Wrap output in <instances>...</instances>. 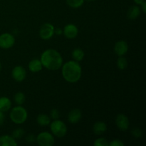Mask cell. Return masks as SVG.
Instances as JSON below:
<instances>
[{
  "label": "cell",
  "mask_w": 146,
  "mask_h": 146,
  "mask_svg": "<svg viewBox=\"0 0 146 146\" xmlns=\"http://www.w3.org/2000/svg\"><path fill=\"white\" fill-rule=\"evenodd\" d=\"M144 1H145V0H133L134 2H135L136 4H138V5H141Z\"/></svg>",
  "instance_id": "obj_32"
},
{
  "label": "cell",
  "mask_w": 146,
  "mask_h": 146,
  "mask_svg": "<svg viewBox=\"0 0 146 146\" xmlns=\"http://www.w3.org/2000/svg\"><path fill=\"white\" fill-rule=\"evenodd\" d=\"M84 55H85V54H84V51H83L81 48H74V51H72L73 58L74 59V61H78V62L82 61L83 58H84Z\"/></svg>",
  "instance_id": "obj_19"
},
{
  "label": "cell",
  "mask_w": 146,
  "mask_h": 146,
  "mask_svg": "<svg viewBox=\"0 0 146 146\" xmlns=\"http://www.w3.org/2000/svg\"><path fill=\"white\" fill-rule=\"evenodd\" d=\"M117 66L119 69L121 70H124L127 68L128 66V61H127V59L122 56H119L118 61H117Z\"/></svg>",
  "instance_id": "obj_22"
},
{
  "label": "cell",
  "mask_w": 146,
  "mask_h": 146,
  "mask_svg": "<svg viewBox=\"0 0 146 146\" xmlns=\"http://www.w3.org/2000/svg\"><path fill=\"white\" fill-rule=\"evenodd\" d=\"M131 133H132L133 136H134L135 138H141V137H142V135H143L142 131H141V130L138 128H133V129L132 130V132H131Z\"/></svg>",
  "instance_id": "obj_26"
},
{
  "label": "cell",
  "mask_w": 146,
  "mask_h": 146,
  "mask_svg": "<svg viewBox=\"0 0 146 146\" xmlns=\"http://www.w3.org/2000/svg\"><path fill=\"white\" fill-rule=\"evenodd\" d=\"M36 121L38 125H41V126H46L51 123V119H50L49 116L46 114H39L37 116Z\"/></svg>",
  "instance_id": "obj_18"
},
{
  "label": "cell",
  "mask_w": 146,
  "mask_h": 146,
  "mask_svg": "<svg viewBox=\"0 0 146 146\" xmlns=\"http://www.w3.org/2000/svg\"><path fill=\"white\" fill-rule=\"evenodd\" d=\"M4 119H5V116L4 115V113L0 111V125H1L4 123Z\"/></svg>",
  "instance_id": "obj_29"
},
{
  "label": "cell",
  "mask_w": 146,
  "mask_h": 146,
  "mask_svg": "<svg viewBox=\"0 0 146 146\" xmlns=\"http://www.w3.org/2000/svg\"><path fill=\"white\" fill-rule=\"evenodd\" d=\"M12 78L17 82H21L25 79L27 76V71L25 68L21 66H17L13 68L11 71Z\"/></svg>",
  "instance_id": "obj_8"
},
{
  "label": "cell",
  "mask_w": 146,
  "mask_h": 146,
  "mask_svg": "<svg viewBox=\"0 0 146 146\" xmlns=\"http://www.w3.org/2000/svg\"><path fill=\"white\" fill-rule=\"evenodd\" d=\"M14 44H15V38L12 34L4 33L0 35V48L8 49L11 48Z\"/></svg>",
  "instance_id": "obj_6"
},
{
  "label": "cell",
  "mask_w": 146,
  "mask_h": 146,
  "mask_svg": "<svg viewBox=\"0 0 146 146\" xmlns=\"http://www.w3.org/2000/svg\"><path fill=\"white\" fill-rule=\"evenodd\" d=\"M17 143L12 136L2 135L0 137V146H16Z\"/></svg>",
  "instance_id": "obj_15"
},
{
  "label": "cell",
  "mask_w": 146,
  "mask_h": 146,
  "mask_svg": "<svg viewBox=\"0 0 146 146\" xmlns=\"http://www.w3.org/2000/svg\"><path fill=\"white\" fill-rule=\"evenodd\" d=\"M128 51V45L126 41L121 40L115 43L114 46V51L118 56L125 55Z\"/></svg>",
  "instance_id": "obj_11"
},
{
  "label": "cell",
  "mask_w": 146,
  "mask_h": 146,
  "mask_svg": "<svg viewBox=\"0 0 146 146\" xmlns=\"http://www.w3.org/2000/svg\"><path fill=\"white\" fill-rule=\"evenodd\" d=\"M26 141H27V142L29 143H32L35 142L36 138L34 134H29L27 138H26Z\"/></svg>",
  "instance_id": "obj_28"
},
{
  "label": "cell",
  "mask_w": 146,
  "mask_h": 146,
  "mask_svg": "<svg viewBox=\"0 0 146 146\" xmlns=\"http://www.w3.org/2000/svg\"><path fill=\"white\" fill-rule=\"evenodd\" d=\"M54 34H56V35L59 36L63 34V30L61 28H56L54 29Z\"/></svg>",
  "instance_id": "obj_30"
},
{
  "label": "cell",
  "mask_w": 146,
  "mask_h": 146,
  "mask_svg": "<svg viewBox=\"0 0 146 146\" xmlns=\"http://www.w3.org/2000/svg\"><path fill=\"white\" fill-rule=\"evenodd\" d=\"M51 118L54 120H58L60 118V111L56 108H54L51 111Z\"/></svg>",
  "instance_id": "obj_25"
},
{
  "label": "cell",
  "mask_w": 146,
  "mask_h": 146,
  "mask_svg": "<svg viewBox=\"0 0 146 146\" xmlns=\"http://www.w3.org/2000/svg\"><path fill=\"white\" fill-rule=\"evenodd\" d=\"M115 124L121 131H125L129 128V119L124 114H119L117 115L116 118H115Z\"/></svg>",
  "instance_id": "obj_9"
},
{
  "label": "cell",
  "mask_w": 146,
  "mask_h": 146,
  "mask_svg": "<svg viewBox=\"0 0 146 146\" xmlns=\"http://www.w3.org/2000/svg\"><path fill=\"white\" fill-rule=\"evenodd\" d=\"M86 1H94V0H86Z\"/></svg>",
  "instance_id": "obj_33"
},
{
  "label": "cell",
  "mask_w": 146,
  "mask_h": 146,
  "mask_svg": "<svg viewBox=\"0 0 146 146\" xmlns=\"http://www.w3.org/2000/svg\"><path fill=\"white\" fill-rule=\"evenodd\" d=\"M40 61L43 66L51 71L59 69L63 64V58L61 54L52 48L44 51L41 54Z\"/></svg>",
  "instance_id": "obj_1"
},
{
  "label": "cell",
  "mask_w": 146,
  "mask_h": 146,
  "mask_svg": "<svg viewBox=\"0 0 146 146\" xmlns=\"http://www.w3.org/2000/svg\"><path fill=\"white\" fill-rule=\"evenodd\" d=\"M36 141L41 146H52L55 143L54 135L48 132L40 133L36 138Z\"/></svg>",
  "instance_id": "obj_5"
},
{
  "label": "cell",
  "mask_w": 146,
  "mask_h": 146,
  "mask_svg": "<svg viewBox=\"0 0 146 146\" xmlns=\"http://www.w3.org/2000/svg\"><path fill=\"white\" fill-rule=\"evenodd\" d=\"M84 1L85 0H66V3L71 8L77 9L84 4Z\"/></svg>",
  "instance_id": "obj_20"
},
{
  "label": "cell",
  "mask_w": 146,
  "mask_h": 146,
  "mask_svg": "<svg viewBox=\"0 0 146 146\" xmlns=\"http://www.w3.org/2000/svg\"><path fill=\"white\" fill-rule=\"evenodd\" d=\"M11 107V101L7 97L0 98V111L2 112L8 111Z\"/></svg>",
  "instance_id": "obj_17"
},
{
  "label": "cell",
  "mask_w": 146,
  "mask_h": 146,
  "mask_svg": "<svg viewBox=\"0 0 146 146\" xmlns=\"http://www.w3.org/2000/svg\"><path fill=\"white\" fill-rule=\"evenodd\" d=\"M63 34L67 38L72 39L76 38L78 34V27L73 24H68L64 27Z\"/></svg>",
  "instance_id": "obj_10"
},
{
  "label": "cell",
  "mask_w": 146,
  "mask_h": 146,
  "mask_svg": "<svg viewBox=\"0 0 146 146\" xmlns=\"http://www.w3.org/2000/svg\"><path fill=\"white\" fill-rule=\"evenodd\" d=\"M14 102L18 106H21L25 101V95L22 92H18L14 95Z\"/></svg>",
  "instance_id": "obj_21"
},
{
  "label": "cell",
  "mask_w": 146,
  "mask_h": 146,
  "mask_svg": "<svg viewBox=\"0 0 146 146\" xmlns=\"http://www.w3.org/2000/svg\"><path fill=\"white\" fill-rule=\"evenodd\" d=\"M94 145L95 146H109V143L106 138H99L96 140Z\"/></svg>",
  "instance_id": "obj_24"
},
{
  "label": "cell",
  "mask_w": 146,
  "mask_h": 146,
  "mask_svg": "<svg viewBox=\"0 0 146 146\" xmlns=\"http://www.w3.org/2000/svg\"><path fill=\"white\" fill-rule=\"evenodd\" d=\"M107 130V125L103 121L96 122L93 126V131L97 135H100L104 133Z\"/></svg>",
  "instance_id": "obj_14"
},
{
  "label": "cell",
  "mask_w": 146,
  "mask_h": 146,
  "mask_svg": "<svg viewBox=\"0 0 146 146\" xmlns=\"http://www.w3.org/2000/svg\"><path fill=\"white\" fill-rule=\"evenodd\" d=\"M124 143L118 139H115L109 143V146H123Z\"/></svg>",
  "instance_id": "obj_27"
},
{
  "label": "cell",
  "mask_w": 146,
  "mask_h": 146,
  "mask_svg": "<svg viewBox=\"0 0 146 146\" xmlns=\"http://www.w3.org/2000/svg\"><path fill=\"white\" fill-rule=\"evenodd\" d=\"M50 128L53 135L58 138H62L66 135L67 127L66 124L60 120H54L50 123Z\"/></svg>",
  "instance_id": "obj_4"
},
{
  "label": "cell",
  "mask_w": 146,
  "mask_h": 146,
  "mask_svg": "<svg viewBox=\"0 0 146 146\" xmlns=\"http://www.w3.org/2000/svg\"><path fill=\"white\" fill-rule=\"evenodd\" d=\"M43 65L41 64V61L37 58L31 60L29 64V69L30 71L33 73H36L39 72L40 71L42 70Z\"/></svg>",
  "instance_id": "obj_13"
},
{
  "label": "cell",
  "mask_w": 146,
  "mask_h": 146,
  "mask_svg": "<svg viewBox=\"0 0 146 146\" xmlns=\"http://www.w3.org/2000/svg\"><path fill=\"white\" fill-rule=\"evenodd\" d=\"M141 9H142L143 13H145V14L146 13V1H144L141 4Z\"/></svg>",
  "instance_id": "obj_31"
},
{
  "label": "cell",
  "mask_w": 146,
  "mask_h": 146,
  "mask_svg": "<svg viewBox=\"0 0 146 146\" xmlns=\"http://www.w3.org/2000/svg\"><path fill=\"white\" fill-rule=\"evenodd\" d=\"M62 75L69 83H76L81 78V67L78 61H69L62 66Z\"/></svg>",
  "instance_id": "obj_2"
},
{
  "label": "cell",
  "mask_w": 146,
  "mask_h": 146,
  "mask_svg": "<svg viewBox=\"0 0 146 146\" xmlns=\"http://www.w3.org/2000/svg\"><path fill=\"white\" fill-rule=\"evenodd\" d=\"M81 117H82V113H81V110L75 108V109L71 110L69 112L68 115V120L71 123L76 124L79 122L80 120L81 119Z\"/></svg>",
  "instance_id": "obj_12"
},
{
  "label": "cell",
  "mask_w": 146,
  "mask_h": 146,
  "mask_svg": "<svg viewBox=\"0 0 146 146\" xmlns=\"http://www.w3.org/2000/svg\"><path fill=\"white\" fill-rule=\"evenodd\" d=\"M140 14H141V9L138 6H132L131 8L128 9V13H127V16L128 18L130 19H135L139 17Z\"/></svg>",
  "instance_id": "obj_16"
},
{
  "label": "cell",
  "mask_w": 146,
  "mask_h": 146,
  "mask_svg": "<svg viewBox=\"0 0 146 146\" xmlns=\"http://www.w3.org/2000/svg\"><path fill=\"white\" fill-rule=\"evenodd\" d=\"M55 27L49 23L43 24L39 30V36L42 39L48 40L54 36Z\"/></svg>",
  "instance_id": "obj_7"
},
{
  "label": "cell",
  "mask_w": 146,
  "mask_h": 146,
  "mask_svg": "<svg viewBox=\"0 0 146 146\" xmlns=\"http://www.w3.org/2000/svg\"><path fill=\"white\" fill-rule=\"evenodd\" d=\"M24 131L22 128H17V129L14 130L12 133V137L14 139H19V138H22L24 135Z\"/></svg>",
  "instance_id": "obj_23"
},
{
  "label": "cell",
  "mask_w": 146,
  "mask_h": 146,
  "mask_svg": "<svg viewBox=\"0 0 146 146\" xmlns=\"http://www.w3.org/2000/svg\"><path fill=\"white\" fill-rule=\"evenodd\" d=\"M1 63H0V71H1Z\"/></svg>",
  "instance_id": "obj_34"
},
{
  "label": "cell",
  "mask_w": 146,
  "mask_h": 146,
  "mask_svg": "<svg viewBox=\"0 0 146 146\" xmlns=\"http://www.w3.org/2000/svg\"><path fill=\"white\" fill-rule=\"evenodd\" d=\"M28 113L24 107L19 106L12 108L10 112V118L14 123L22 124L27 121Z\"/></svg>",
  "instance_id": "obj_3"
}]
</instances>
